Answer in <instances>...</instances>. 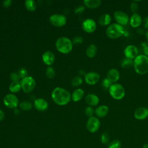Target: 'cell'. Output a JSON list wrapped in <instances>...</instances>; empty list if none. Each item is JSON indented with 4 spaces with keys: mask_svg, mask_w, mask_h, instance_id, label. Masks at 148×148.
<instances>
[{
    "mask_svg": "<svg viewBox=\"0 0 148 148\" xmlns=\"http://www.w3.org/2000/svg\"><path fill=\"white\" fill-rule=\"evenodd\" d=\"M55 74H56V72L53 68L51 66H49L48 68H47L46 71V75L48 78L49 79L53 78L55 76Z\"/></svg>",
    "mask_w": 148,
    "mask_h": 148,
    "instance_id": "1f68e13d",
    "label": "cell"
},
{
    "mask_svg": "<svg viewBox=\"0 0 148 148\" xmlns=\"http://www.w3.org/2000/svg\"><path fill=\"white\" fill-rule=\"evenodd\" d=\"M82 28L87 33H92L96 29L97 24L95 21L92 18H87L82 23Z\"/></svg>",
    "mask_w": 148,
    "mask_h": 148,
    "instance_id": "7c38bea8",
    "label": "cell"
},
{
    "mask_svg": "<svg viewBox=\"0 0 148 148\" xmlns=\"http://www.w3.org/2000/svg\"><path fill=\"white\" fill-rule=\"evenodd\" d=\"M21 87V84L20 82H12L9 85V90L11 92L16 93L18 92Z\"/></svg>",
    "mask_w": 148,
    "mask_h": 148,
    "instance_id": "484cf974",
    "label": "cell"
},
{
    "mask_svg": "<svg viewBox=\"0 0 148 148\" xmlns=\"http://www.w3.org/2000/svg\"><path fill=\"white\" fill-rule=\"evenodd\" d=\"M83 42V39L80 36H76L72 39V43L75 45H80Z\"/></svg>",
    "mask_w": 148,
    "mask_h": 148,
    "instance_id": "74e56055",
    "label": "cell"
},
{
    "mask_svg": "<svg viewBox=\"0 0 148 148\" xmlns=\"http://www.w3.org/2000/svg\"><path fill=\"white\" fill-rule=\"evenodd\" d=\"M25 8L30 12H34L36 8V2L33 0H27L24 2Z\"/></svg>",
    "mask_w": 148,
    "mask_h": 148,
    "instance_id": "d4e9b609",
    "label": "cell"
},
{
    "mask_svg": "<svg viewBox=\"0 0 148 148\" xmlns=\"http://www.w3.org/2000/svg\"><path fill=\"white\" fill-rule=\"evenodd\" d=\"M112 17L108 13H105L101 15L98 19V23L101 26H106L110 24Z\"/></svg>",
    "mask_w": 148,
    "mask_h": 148,
    "instance_id": "44dd1931",
    "label": "cell"
},
{
    "mask_svg": "<svg viewBox=\"0 0 148 148\" xmlns=\"http://www.w3.org/2000/svg\"><path fill=\"white\" fill-rule=\"evenodd\" d=\"M139 6L138 3L136 1H133L130 4V10L131 12L134 14V13H137V12L138 10Z\"/></svg>",
    "mask_w": 148,
    "mask_h": 148,
    "instance_id": "d590c367",
    "label": "cell"
},
{
    "mask_svg": "<svg viewBox=\"0 0 148 148\" xmlns=\"http://www.w3.org/2000/svg\"><path fill=\"white\" fill-rule=\"evenodd\" d=\"M50 23L54 26L61 27L64 26L66 23V18L63 14H54L49 17Z\"/></svg>",
    "mask_w": 148,
    "mask_h": 148,
    "instance_id": "ba28073f",
    "label": "cell"
},
{
    "mask_svg": "<svg viewBox=\"0 0 148 148\" xmlns=\"http://www.w3.org/2000/svg\"><path fill=\"white\" fill-rule=\"evenodd\" d=\"M5 118V113L2 109H0V121H2Z\"/></svg>",
    "mask_w": 148,
    "mask_h": 148,
    "instance_id": "7bdbcfd3",
    "label": "cell"
},
{
    "mask_svg": "<svg viewBox=\"0 0 148 148\" xmlns=\"http://www.w3.org/2000/svg\"><path fill=\"white\" fill-rule=\"evenodd\" d=\"M18 75L20 76V77H22V78H24L25 77L27 76V71L24 68H21L20 69V70L19 71V73H18Z\"/></svg>",
    "mask_w": 148,
    "mask_h": 148,
    "instance_id": "ab89813d",
    "label": "cell"
},
{
    "mask_svg": "<svg viewBox=\"0 0 148 148\" xmlns=\"http://www.w3.org/2000/svg\"><path fill=\"white\" fill-rule=\"evenodd\" d=\"M125 30L123 26L117 23H113L106 28V34L109 38L114 39L123 36Z\"/></svg>",
    "mask_w": 148,
    "mask_h": 148,
    "instance_id": "277c9868",
    "label": "cell"
},
{
    "mask_svg": "<svg viewBox=\"0 0 148 148\" xmlns=\"http://www.w3.org/2000/svg\"><path fill=\"white\" fill-rule=\"evenodd\" d=\"M129 35V33L128 31H127L126 30H125V32H124V36H128Z\"/></svg>",
    "mask_w": 148,
    "mask_h": 148,
    "instance_id": "bcb514c9",
    "label": "cell"
},
{
    "mask_svg": "<svg viewBox=\"0 0 148 148\" xmlns=\"http://www.w3.org/2000/svg\"><path fill=\"white\" fill-rule=\"evenodd\" d=\"M124 54L125 58L134 60L139 55V49L135 45H129L124 49Z\"/></svg>",
    "mask_w": 148,
    "mask_h": 148,
    "instance_id": "8fae6325",
    "label": "cell"
},
{
    "mask_svg": "<svg viewBox=\"0 0 148 148\" xmlns=\"http://www.w3.org/2000/svg\"><path fill=\"white\" fill-rule=\"evenodd\" d=\"M121 142L119 140H113L110 142L108 145V148H120Z\"/></svg>",
    "mask_w": 148,
    "mask_h": 148,
    "instance_id": "4dcf8cb0",
    "label": "cell"
},
{
    "mask_svg": "<svg viewBox=\"0 0 148 148\" xmlns=\"http://www.w3.org/2000/svg\"><path fill=\"white\" fill-rule=\"evenodd\" d=\"M112 84L113 83L106 77L104 78L102 82V86L105 90H109Z\"/></svg>",
    "mask_w": 148,
    "mask_h": 148,
    "instance_id": "e575fe53",
    "label": "cell"
},
{
    "mask_svg": "<svg viewBox=\"0 0 148 148\" xmlns=\"http://www.w3.org/2000/svg\"><path fill=\"white\" fill-rule=\"evenodd\" d=\"M142 23L144 28L148 29V16H146L144 18L143 20L142 21Z\"/></svg>",
    "mask_w": 148,
    "mask_h": 148,
    "instance_id": "60d3db41",
    "label": "cell"
},
{
    "mask_svg": "<svg viewBox=\"0 0 148 148\" xmlns=\"http://www.w3.org/2000/svg\"><path fill=\"white\" fill-rule=\"evenodd\" d=\"M99 127L100 121L98 117L92 116L88 118L86 123V127L89 132L94 133L98 130Z\"/></svg>",
    "mask_w": 148,
    "mask_h": 148,
    "instance_id": "30bf717a",
    "label": "cell"
},
{
    "mask_svg": "<svg viewBox=\"0 0 148 148\" xmlns=\"http://www.w3.org/2000/svg\"><path fill=\"white\" fill-rule=\"evenodd\" d=\"M20 108L22 110L28 111L32 109V103L27 101H24L20 103Z\"/></svg>",
    "mask_w": 148,
    "mask_h": 148,
    "instance_id": "83f0119b",
    "label": "cell"
},
{
    "mask_svg": "<svg viewBox=\"0 0 148 148\" xmlns=\"http://www.w3.org/2000/svg\"><path fill=\"white\" fill-rule=\"evenodd\" d=\"M83 4L85 6L90 9H94L98 8L101 4L100 0H84Z\"/></svg>",
    "mask_w": 148,
    "mask_h": 148,
    "instance_id": "7402d4cb",
    "label": "cell"
},
{
    "mask_svg": "<svg viewBox=\"0 0 148 148\" xmlns=\"http://www.w3.org/2000/svg\"><path fill=\"white\" fill-rule=\"evenodd\" d=\"M97 53V47L94 44L90 45L86 49V54L89 58H94Z\"/></svg>",
    "mask_w": 148,
    "mask_h": 148,
    "instance_id": "cb8c5ba5",
    "label": "cell"
},
{
    "mask_svg": "<svg viewBox=\"0 0 148 148\" xmlns=\"http://www.w3.org/2000/svg\"><path fill=\"white\" fill-rule=\"evenodd\" d=\"M110 96L116 100L123 99L125 94V91L124 87L117 83H113L108 90Z\"/></svg>",
    "mask_w": 148,
    "mask_h": 148,
    "instance_id": "5b68a950",
    "label": "cell"
},
{
    "mask_svg": "<svg viewBox=\"0 0 148 148\" xmlns=\"http://www.w3.org/2000/svg\"><path fill=\"white\" fill-rule=\"evenodd\" d=\"M110 140V136L107 132H103L101 136V141L103 144L108 143Z\"/></svg>",
    "mask_w": 148,
    "mask_h": 148,
    "instance_id": "d6a6232c",
    "label": "cell"
},
{
    "mask_svg": "<svg viewBox=\"0 0 148 148\" xmlns=\"http://www.w3.org/2000/svg\"><path fill=\"white\" fill-rule=\"evenodd\" d=\"M129 22L132 28H138L142 23V18L138 13H134L130 17Z\"/></svg>",
    "mask_w": 148,
    "mask_h": 148,
    "instance_id": "e0dca14e",
    "label": "cell"
},
{
    "mask_svg": "<svg viewBox=\"0 0 148 148\" xmlns=\"http://www.w3.org/2000/svg\"><path fill=\"white\" fill-rule=\"evenodd\" d=\"M20 83L22 90L25 93L32 92L35 89L36 85L35 80L31 76H26L22 78Z\"/></svg>",
    "mask_w": 148,
    "mask_h": 148,
    "instance_id": "8992f818",
    "label": "cell"
},
{
    "mask_svg": "<svg viewBox=\"0 0 148 148\" xmlns=\"http://www.w3.org/2000/svg\"><path fill=\"white\" fill-rule=\"evenodd\" d=\"M143 148H148V143L144 145L143 146Z\"/></svg>",
    "mask_w": 148,
    "mask_h": 148,
    "instance_id": "7dc6e473",
    "label": "cell"
},
{
    "mask_svg": "<svg viewBox=\"0 0 148 148\" xmlns=\"http://www.w3.org/2000/svg\"><path fill=\"white\" fill-rule=\"evenodd\" d=\"M142 53L140 54H143L146 56H148V42H142L140 44L139 49V52Z\"/></svg>",
    "mask_w": 148,
    "mask_h": 148,
    "instance_id": "4316f807",
    "label": "cell"
},
{
    "mask_svg": "<svg viewBox=\"0 0 148 148\" xmlns=\"http://www.w3.org/2000/svg\"><path fill=\"white\" fill-rule=\"evenodd\" d=\"M134 70L139 75H145L148 72V56L139 54L134 60Z\"/></svg>",
    "mask_w": 148,
    "mask_h": 148,
    "instance_id": "7a4b0ae2",
    "label": "cell"
},
{
    "mask_svg": "<svg viewBox=\"0 0 148 148\" xmlns=\"http://www.w3.org/2000/svg\"><path fill=\"white\" fill-rule=\"evenodd\" d=\"M145 37H146L147 42H148V30L147 31H146V32H145Z\"/></svg>",
    "mask_w": 148,
    "mask_h": 148,
    "instance_id": "f6af8a7d",
    "label": "cell"
},
{
    "mask_svg": "<svg viewBox=\"0 0 148 148\" xmlns=\"http://www.w3.org/2000/svg\"><path fill=\"white\" fill-rule=\"evenodd\" d=\"M12 1L11 0H6L3 2L2 5L5 8H8L12 5Z\"/></svg>",
    "mask_w": 148,
    "mask_h": 148,
    "instance_id": "b9f144b4",
    "label": "cell"
},
{
    "mask_svg": "<svg viewBox=\"0 0 148 148\" xmlns=\"http://www.w3.org/2000/svg\"><path fill=\"white\" fill-rule=\"evenodd\" d=\"M34 106L36 110L40 112H43L48 109L47 102L43 98H37L34 101Z\"/></svg>",
    "mask_w": 148,
    "mask_h": 148,
    "instance_id": "2e32d148",
    "label": "cell"
},
{
    "mask_svg": "<svg viewBox=\"0 0 148 148\" xmlns=\"http://www.w3.org/2000/svg\"><path fill=\"white\" fill-rule=\"evenodd\" d=\"M137 32H138V34H145V31H144V29H142V28H138V30H137Z\"/></svg>",
    "mask_w": 148,
    "mask_h": 148,
    "instance_id": "ee69618b",
    "label": "cell"
},
{
    "mask_svg": "<svg viewBox=\"0 0 148 148\" xmlns=\"http://www.w3.org/2000/svg\"><path fill=\"white\" fill-rule=\"evenodd\" d=\"M51 98L53 101L58 105H65L68 103L71 99V95L66 90L57 87H56L51 92Z\"/></svg>",
    "mask_w": 148,
    "mask_h": 148,
    "instance_id": "6da1fadb",
    "label": "cell"
},
{
    "mask_svg": "<svg viewBox=\"0 0 148 148\" xmlns=\"http://www.w3.org/2000/svg\"><path fill=\"white\" fill-rule=\"evenodd\" d=\"M114 18L118 24L124 26L127 25L130 21L128 15L124 12L121 10H117L114 13Z\"/></svg>",
    "mask_w": 148,
    "mask_h": 148,
    "instance_id": "52a82bcc",
    "label": "cell"
},
{
    "mask_svg": "<svg viewBox=\"0 0 148 148\" xmlns=\"http://www.w3.org/2000/svg\"><path fill=\"white\" fill-rule=\"evenodd\" d=\"M4 105L9 108L13 109L17 108L18 104V99L17 97L13 94H6L3 99Z\"/></svg>",
    "mask_w": 148,
    "mask_h": 148,
    "instance_id": "9c48e42d",
    "label": "cell"
},
{
    "mask_svg": "<svg viewBox=\"0 0 148 148\" xmlns=\"http://www.w3.org/2000/svg\"><path fill=\"white\" fill-rule=\"evenodd\" d=\"M85 101L89 106H95L98 104L99 99L97 95L94 94H89L86 97Z\"/></svg>",
    "mask_w": 148,
    "mask_h": 148,
    "instance_id": "ffe728a7",
    "label": "cell"
},
{
    "mask_svg": "<svg viewBox=\"0 0 148 148\" xmlns=\"http://www.w3.org/2000/svg\"><path fill=\"white\" fill-rule=\"evenodd\" d=\"M10 77L12 80V82H20L19 81H20V77L18 74L15 72L11 73L10 75Z\"/></svg>",
    "mask_w": 148,
    "mask_h": 148,
    "instance_id": "8d00e7d4",
    "label": "cell"
},
{
    "mask_svg": "<svg viewBox=\"0 0 148 148\" xmlns=\"http://www.w3.org/2000/svg\"><path fill=\"white\" fill-rule=\"evenodd\" d=\"M120 72L116 68L109 69L106 74V78L108 79L112 83H116L120 79Z\"/></svg>",
    "mask_w": 148,
    "mask_h": 148,
    "instance_id": "9a60e30c",
    "label": "cell"
},
{
    "mask_svg": "<svg viewBox=\"0 0 148 148\" xmlns=\"http://www.w3.org/2000/svg\"><path fill=\"white\" fill-rule=\"evenodd\" d=\"M134 115L137 120H144L148 117V108L146 107H139L135 110Z\"/></svg>",
    "mask_w": 148,
    "mask_h": 148,
    "instance_id": "5bb4252c",
    "label": "cell"
},
{
    "mask_svg": "<svg viewBox=\"0 0 148 148\" xmlns=\"http://www.w3.org/2000/svg\"><path fill=\"white\" fill-rule=\"evenodd\" d=\"M83 82V79L80 76H75L74 77L72 81H71V84L73 86L77 87L82 84Z\"/></svg>",
    "mask_w": 148,
    "mask_h": 148,
    "instance_id": "f546056e",
    "label": "cell"
},
{
    "mask_svg": "<svg viewBox=\"0 0 148 148\" xmlns=\"http://www.w3.org/2000/svg\"><path fill=\"white\" fill-rule=\"evenodd\" d=\"M56 47L59 52L62 54H68L72 50L73 43L66 37H60L56 42Z\"/></svg>",
    "mask_w": 148,
    "mask_h": 148,
    "instance_id": "3957f363",
    "label": "cell"
},
{
    "mask_svg": "<svg viewBox=\"0 0 148 148\" xmlns=\"http://www.w3.org/2000/svg\"><path fill=\"white\" fill-rule=\"evenodd\" d=\"M84 113L86 114V115L89 117H92L93 116V114L95 113V110L94 109H93V108L92 106H87L85 109V110H84Z\"/></svg>",
    "mask_w": 148,
    "mask_h": 148,
    "instance_id": "836d02e7",
    "label": "cell"
},
{
    "mask_svg": "<svg viewBox=\"0 0 148 148\" xmlns=\"http://www.w3.org/2000/svg\"><path fill=\"white\" fill-rule=\"evenodd\" d=\"M100 76L96 72H90L86 73L84 76V80L86 83L90 85H94L99 81Z\"/></svg>",
    "mask_w": 148,
    "mask_h": 148,
    "instance_id": "4fadbf2b",
    "label": "cell"
},
{
    "mask_svg": "<svg viewBox=\"0 0 148 148\" xmlns=\"http://www.w3.org/2000/svg\"><path fill=\"white\" fill-rule=\"evenodd\" d=\"M43 62L47 65H52L55 61V56L51 51H46L42 54Z\"/></svg>",
    "mask_w": 148,
    "mask_h": 148,
    "instance_id": "ac0fdd59",
    "label": "cell"
},
{
    "mask_svg": "<svg viewBox=\"0 0 148 148\" xmlns=\"http://www.w3.org/2000/svg\"><path fill=\"white\" fill-rule=\"evenodd\" d=\"M84 9H85L84 6H82V5L78 6L75 8V13L76 14H80L84 12Z\"/></svg>",
    "mask_w": 148,
    "mask_h": 148,
    "instance_id": "f35d334b",
    "label": "cell"
},
{
    "mask_svg": "<svg viewBox=\"0 0 148 148\" xmlns=\"http://www.w3.org/2000/svg\"><path fill=\"white\" fill-rule=\"evenodd\" d=\"M109 112V108L105 105L98 106L95 110V114L97 117L102 118L105 117Z\"/></svg>",
    "mask_w": 148,
    "mask_h": 148,
    "instance_id": "d6986e66",
    "label": "cell"
},
{
    "mask_svg": "<svg viewBox=\"0 0 148 148\" xmlns=\"http://www.w3.org/2000/svg\"><path fill=\"white\" fill-rule=\"evenodd\" d=\"M84 91L81 88H77L74 90L72 94L71 98L73 101L77 102L79 101L84 96Z\"/></svg>",
    "mask_w": 148,
    "mask_h": 148,
    "instance_id": "603a6c76",
    "label": "cell"
},
{
    "mask_svg": "<svg viewBox=\"0 0 148 148\" xmlns=\"http://www.w3.org/2000/svg\"><path fill=\"white\" fill-rule=\"evenodd\" d=\"M133 65H134V60L130 59V58H124L122 60L121 63V66L123 68H127L131 67V66H133Z\"/></svg>",
    "mask_w": 148,
    "mask_h": 148,
    "instance_id": "f1b7e54d",
    "label": "cell"
}]
</instances>
